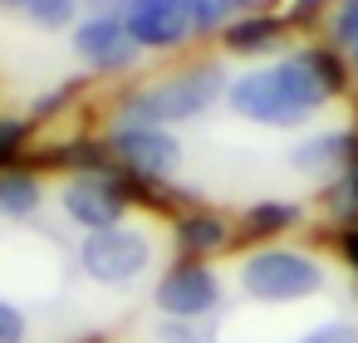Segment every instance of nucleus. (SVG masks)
Returning <instances> with one entry per match:
<instances>
[{
	"label": "nucleus",
	"mask_w": 358,
	"mask_h": 343,
	"mask_svg": "<svg viewBox=\"0 0 358 343\" xmlns=\"http://www.w3.org/2000/svg\"><path fill=\"white\" fill-rule=\"evenodd\" d=\"M343 89V69L334 54L324 50H304L285 64H270V69H250L241 74L236 84H226V103L250 118V123H265V128H294L304 123L314 108H324L334 94Z\"/></svg>",
	"instance_id": "1"
},
{
	"label": "nucleus",
	"mask_w": 358,
	"mask_h": 343,
	"mask_svg": "<svg viewBox=\"0 0 358 343\" xmlns=\"http://www.w3.org/2000/svg\"><path fill=\"white\" fill-rule=\"evenodd\" d=\"M216 98H226V79L216 64H196L182 69L162 84H148L138 94L123 98V123L138 128H162V123H182V118H201Z\"/></svg>",
	"instance_id": "2"
},
{
	"label": "nucleus",
	"mask_w": 358,
	"mask_h": 343,
	"mask_svg": "<svg viewBox=\"0 0 358 343\" xmlns=\"http://www.w3.org/2000/svg\"><path fill=\"white\" fill-rule=\"evenodd\" d=\"M241 289L260 304H289V299H309L324 289V265L304 250H285V245H270V250H255L245 255L241 265Z\"/></svg>",
	"instance_id": "3"
},
{
	"label": "nucleus",
	"mask_w": 358,
	"mask_h": 343,
	"mask_svg": "<svg viewBox=\"0 0 358 343\" xmlns=\"http://www.w3.org/2000/svg\"><path fill=\"white\" fill-rule=\"evenodd\" d=\"M79 265L89 279L99 284H133L143 279V270L152 265V240L138 231V226H108V231H89L84 245H79Z\"/></svg>",
	"instance_id": "4"
},
{
	"label": "nucleus",
	"mask_w": 358,
	"mask_h": 343,
	"mask_svg": "<svg viewBox=\"0 0 358 343\" xmlns=\"http://www.w3.org/2000/svg\"><path fill=\"white\" fill-rule=\"evenodd\" d=\"M108 157L123 162L128 172L157 182V177H167V172L182 162V143H177L167 128H138V123H123V128L108 138Z\"/></svg>",
	"instance_id": "5"
},
{
	"label": "nucleus",
	"mask_w": 358,
	"mask_h": 343,
	"mask_svg": "<svg viewBox=\"0 0 358 343\" xmlns=\"http://www.w3.org/2000/svg\"><path fill=\"white\" fill-rule=\"evenodd\" d=\"M123 206H128V187L113 172H84L64 187V211L84 226V231H108L123 226Z\"/></svg>",
	"instance_id": "6"
},
{
	"label": "nucleus",
	"mask_w": 358,
	"mask_h": 343,
	"mask_svg": "<svg viewBox=\"0 0 358 343\" xmlns=\"http://www.w3.org/2000/svg\"><path fill=\"white\" fill-rule=\"evenodd\" d=\"M123 25L138 40V50H172L196 30V15L192 0H133Z\"/></svg>",
	"instance_id": "7"
},
{
	"label": "nucleus",
	"mask_w": 358,
	"mask_h": 343,
	"mask_svg": "<svg viewBox=\"0 0 358 343\" xmlns=\"http://www.w3.org/2000/svg\"><path fill=\"white\" fill-rule=\"evenodd\" d=\"M216 299H221V279L196 260H182L157 284V309L167 319H201V314L216 309Z\"/></svg>",
	"instance_id": "8"
},
{
	"label": "nucleus",
	"mask_w": 358,
	"mask_h": 343,
	"mask_svg": "<svg viewBox=\"0 0 358 343\" xmlns=\"http://www.w3.org/2000/svg\"><path fill=\"white\" fill-rule=\"evenodd\" d=\"M74 50L94 69H128L138 59V40L128 35V25L118 15H89V20H79L74 25Z\"/></svg>",
	"instance_id": "9"
},
{
	"label": "nucleus",
	"mask_w": 358,
	"mask_h": 343,
	"mask_svg": "<svg viewBox=\"0 0 358 343\" xmlns=\"http://www.w3.org/2000/svg\"><path fill=\"white\" fill-rule=\"evenodd\" d=\"M348 147H353L348 133H319V138H309V143H299V147L289 152V167H294V172H329V167L343 172Z\"/></svg>",
	"instance_id": "10"
},
{
	"label": "nucleus",
	"mask_w": 358,
	"mask_h": 343,
	"mask_svg": "<svg viewBox=\"0 0 358 343\" xmlns=\"http://www.w3.org/2000/svg\"><path fill=\"white\" fill-rule=\"evenodd\" d=\"M275 45H280V20H270V15H250V20H236L226 30V50L231 54H265Z\"/></svg>",
	"instance_id": "11"
},
{
	"label": "nucleus",
	"mask_w": 358,
	"mask_h": 343,
	"mask_svg": "<svg viewBox=\"0 0 358 343\" xmlns=\"http://www.w3.org/2000/svg\"><path fill=\"white\" fill-rule=\"evenodd\" d=\"M0 211H6V216L40 211V177H30V172H0Z\"/></svg>",
	"instance_id": "12"
},
{
	"label": "nucleus",
	"mask_w": 358,
	"mask_h": 343,
	"mask_svg": "<svg viewBox=\"0 0 358 343\" xmlns=\"http://www.w3.org/2000/svg\"><path fill=\"white\" fill-rule=\"evenodd\" d=\"M177 240H182V250H192V255L221 250V245H226V221H216V216H187V221L177 226Z\"/></svg>",
	"instance_id": "13"
},
{
	"label": "nucleus",
	"mask_w": 358,
	"mask_h": 343,
	"mask_svg": "<svg viewBox=\"0 0 358 343\" xmlns=\"http://www.w3.org/2000/svg\"><path fill=\"white\" fill-rule=\"evenodd\" d=\"M294 221H299V211L285 206V201H260V206H250V216H245L250 235H270V231H285V226H294Z\"/></svg>",
	"instance_id": "14"
},
{
	"label": "nucleus",
	"mask_w": 358,
	"mask_h": 343,
	"mask_svg": "<svg viewBox=\"0 0 358 343\" xmlns=\"http://www.w3.org/2000/svg\"><path fill=\"white\" fill-rule=\"evenodd\" d=\"M74 6H79V0H25L20 15L45 25V30H64V25H74Z\"/></svg>",
	"instance_id": "15"
},
{
	"label": "nucleus",
	"mask_w": 358,
	"mask_h": 343,
	"mask_svg": "<svg viewBox=\"0 0 358 343\" xmlns=\"http://www.w3.org/2000/svg\"><path fill=\"white\" fill-rule=\"evenodd\" d=\"M334 211H338V216H343V211H358V138H353L348 162H343V177H338V187H334Z\"/></svg>",
	"instance_id": "16"
},
{
	"label": "nucleus",
	"mask_w": 358,
	"mask_h": 343,
	"mask_svg": "<svg viewBox=\"0 0 358 343\" xmlns=\"http://www.w3.org/2000/svg\"><path fill=\"white\" fill-rule=\"evenodd\" d=\"M236 10H245V0H192L196 30H216V25H226Z\"/></svg>",
	"instance_id": "17"
},
{
	"label": "nucleus",
	"mask_w": 358,
	"mask_h": 343,
	"mask_svg": "<svg viewBox=\"0 0 358 343\" xmlns=\"http://www.w3.org/2000/svg\"><path fill=\"white\" fill-rule=\"evenodd\" d=\"M20 147H25V123L0 118V172H6V167L20 157Z\"/></svg>",
	"instance_id": "18"
},
{
	"label": "nucleus",
	"mask_w": 358,
	"mask_h": 343,
	"mask_svg": "<svg viewBox=\"0 0 358 343\" xmlns=\"http://www.w3.org/2000/svg\"><path fill=\"white\" fill-rule=\"evenodd\" d=\"M299 343H358V328L338 319V323H319V328H309Z\"/></svg>",
	"instance_id": "19"
},
{
	"label": "nucleus",
	"mask_w": 358,
	"mask_h": 343,
	"mask_svg": "<svg viewBox=\"0 0 358 343\" xmlns=\"http://www.w3.org/2000/svg\"><path fill=\"white\" fill-rule=\"evenodd\" d=\"M20 338H25V314L10 299H0V343H20Z\"/></svg>",
	"instance_id": "20"
},
{
	"label": "nucleus",
	"mask_w": 358,
	"mask_h": 343,
	"mask_svg": "<svg viewBox=\"0 0 358 343\" xmlns=\"http://www.w3.org/2000/svg\"><path fill=\"white\" fill-rule=\"evenodd\" d=\"M334 35H338L343 45H353V50H358V0H343V6H338Z\"/></svg>",
	"instance_id": "21"
},
{
	"label": "nucleus",
	"mask_w": 358,
	"mask_h": 343,
	"mask_svg": "<svg viewBox=\"0 0 358 343\" xmlns=\"http://www.w3.org/2000/svg\"><path fill=\"white\" fill-rule=\"evenodd\" d=\"M162 343H201V333L187 328V319H172V323L162 328Z\"/></svg>",
	"instance_id": "22"
},
{
	"label": "nucleus",
	"mask_w": 358,
	"mask_h": 343,
	"mask_svg": "<svg viewBox=\"0 0 358 343\" xmlns=\"http://www.w3.org/2000/svg\"><path fill=\"white\" fill-rule=\"evenodd\" d=\"M343 255H348V260H353V270H358V226L343 235Z\"/></svg>",
	"instance_id": "23"
},
{
	"label": "nucleus",
	"mask_w": 358,
	"mask_h": 343,
	"mask_svg": "<svg viewBox=\"0 0 358 343\" xmlns=\"http://www.w3.org/2000/svg\"><path fill=\"white\" fill-rule=\"evenodd\" d=\"M324 6V0H299V6H294V15H309V10H319Z\"/></svg>",
	"instance_id": "24"
},
{
	"label": "nucleus",
	"mask_w": 358,
	"mask_h": 343,
	"mask_svg": "<svg viewBox=\"0 0 358 343\" xmlns=\"http://www.w3.org/2000/svg\"><path fill=\"white\" fill-rule=\"evenodd\" d=\"M0 10H25V0H0Z\"/></svg>",
	"instance_id": "25"
},
{
	"label": "nucleus",
	"mask_w": 358,
	"mask_h": 343,
	"mask_svg": "<svg viewBox=\"0 0 358 343\" xmlns=\"http://www.w3.org/2000/svg\"><path fill=\"white\" fill-rule=\"evenodd\" d=\"M353 59H358V50H353Z\"/></svg>",
	"instance_id": "26"
},
{
	"label": "nucleus",
	"mask_w": 358,
	"mask_h": 343,
	"mask_svg": "<svg viewBox=\"0 0 358 343\" xmlns=\"http://www.w3.org/2000/svg\"><path fill=\"white\" fill-rule=\"evenodd\" d=\"M128 6H133V0H128Z\"/></svg>",
	"instance_id": "27"
}]
</instances>
